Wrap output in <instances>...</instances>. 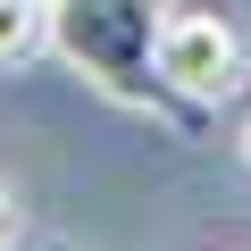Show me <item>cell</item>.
I'll use <instances>...</instances> for the list:
<instances>
[{
  "label": "cell",
  "instance_id": "6da1fadb",
  "mask_svg": "<svg viewBox=\"0 0 251 251\" xmlns=\"http://www.w3.org/2000/svg\"><path fill=\"white\" fill-rule=\"evenodd\" d=\"M159 25H168V0H50V50L92 92L151 109L168 126H193V109L159 75Z\"/></svg>",
  "mask_w": 251,
  "mask_h": 251
},
{
  "label": "cell",
  "instance_id": "7a4b0ae2",
  "mask_svg": "<svg viewBox=\"0 0 251 251\" xmlns=\"http://www.w3.org/2000/svg\"><path fill=\"white\" fill-rule=\"evenodd\" d=\"M159 75H168V92L193 117L218 109L226 92H243V42H234V25L218 9H168V25H159Z\"/></svg>",
  "mask_w": 251,
  "mask_h": 251
},
{
  "label": "cell",
  "instance_id": "3957f363",
  "mask_svg": "<svg viewBox=\"0 0 251 251\" xmlns=\"http://www.w3.org/2000/svg\"><path fill=\"white\" fill-rule=\"evenodd\" d=\"M50 42V0H0V67Z\"/></svg>",
  "mask_w": 251,
  "mask_h": 251
},
{
  "label": "cell",
  "instance_id": "277c9868",
  "mask_svg": "<svg viewBox=\"0 0 251 251\" xmlns=\"http://www.w3.org/2000/svg\"><path fill=\"white\" fill-rule=\"evenodd\" d=\"M9 234H17V193L0 184V243H9Z\"/></svg>",
  "mask_w": 251,
  "mask_h": 251
},
{
  "label": "cell",
  "instance_id": "5b68a950",
  "mask_svg": "<svg viewBox=\"0 0 251 251\" xmlns=\"http://www.w3.org/2000/svg\"><path fill=\"white\" fill-rule=\"evenodd\" d=\"M243 159H251V117H243Z\"/></svg>",
  "mask_w": 251,
  "mask_h": 251
},
{
  "label": "cell",
  "instance_id": "8992f818",
  "mask_svg": "<svg viewBox=\"0 0 251 251\" xmlns=\"http://www.w3.org/2000/svg\"><path fill=\"white\" fill-rule=\"evenodd\" d=\"M50 251H67V243H50Z\"/></svg>",
  "mask_w": 251,
  "mask_h": 251
}]
</instances>
